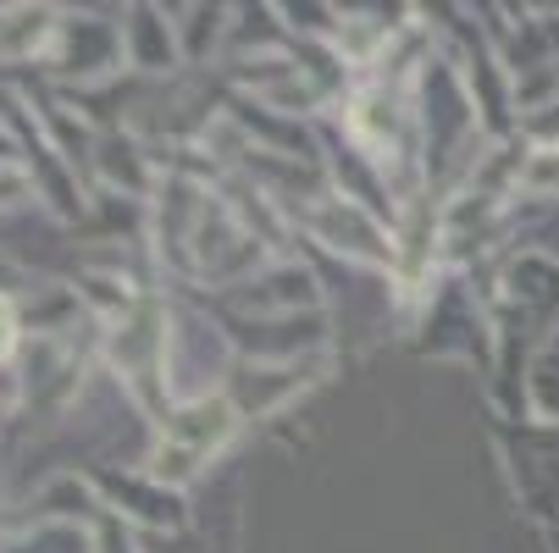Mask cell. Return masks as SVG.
<instances>
[{
	"instance_id": "cell-1",
	"label": "cell",
	"mask_w": 559,
	"mask_h": 553,
	"mask_svg": "<svg viewBox=\"0 0 559 553\" xmlns=\"http://www.w3.org/2000/svg\"><path fill=\"white\" fill-rule=\"evenodd\" d=\"M7 344H12V333H7V304H0V354H7Z\"/></svg>"
}]
</instances>
